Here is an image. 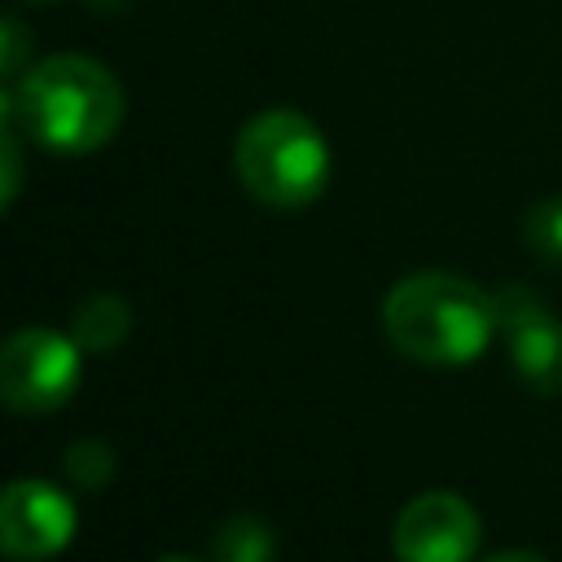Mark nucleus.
<instances>
[{
    "mask_svg": "<svg viewBox=\"0 0 562 562\" xmlns=\"http://www.w3.org/2000/svg\"><path fill=\"white\" fill-rule=\"evenodd\" d=\"M22 66V26L9 18L4 22V75H13Z\"/></svg>",
    "mask_w": 562,
    "mask_h": 562,
    "instance_id": "12",
    "label": "nucleus"
},
{
    "mask_svg": "<svg viewBox=\"0 0 562 562\" xmlns=\"http://www.w3.org/2000/svg\"><path fill=\"white\" fill-rule=\"evenodd\" d=\"M79 342L53 329H18L0 351V395L18 413H48L79 382Z\"/></svg>",
    "mask_w": 562,
    "mask_h": 562,
    "instance_id": "4",
    "label": "nucleus"
},
{
    "mask_svg": "<svg viewBox=\"0 0 562 562\" xmlns=\"http://www.w3.org/2000/svg\"><path fill=\"white\" fill-rule=\"evenodd\" d=\"M382 329L408 360L465 364L487 347L496 303L457 272H413L382 299Z\"/></svg>",
    "mask_w": 562,
    "mask_h": 562,
    "instance_id": "2",
    "label": "nucleus"
},
{
    "mask_svg": "<svg viewBox=\"0 0 562 562\" xmlns=\"http://www.w3.org/2000/svg\"><path fill=\"white\" fill-rule=\"evenodd\" d=\"M127 329H132V307L119 294L83 299L75 312V325H70V334L83 351H114L127 338Z\"/></svg>",
    "mask_w": 562,
    "mask_h": 562,
    "instance_id": "8",
    "label": "nucleus"
},
{
    "mask_svg": "<svg viewBox=\"0 0 562 562\" xmlns=\"http://www.w3.org/2000/svg\"><path fill=\"white\" fill-rule=\"evenodd\" d=\"M158 562H198V558H158Z\"/></svg>",
    "mask_w": 562,
    "mask_h": 562,
    "instance_id": "15",
    "label": "nucleus"
},
{
    "mask_svg": "<svg viewBox=\"0 0 562 562\" xmlns=\"http://www.w3.org/2000/svg\"><path fill=\"white\" fill-rule=\"evenodd\" d=\"M18 193V145H13V132L4 127V202H13Z\"/></svg>",
    "mask_w": 562,
    "mask_h": 562,
    "instance_id": "13",
    "label": "nucleus"
},
{
    "mask_svg": "<svg viewBox=\"0 0 562 562\" xmlns=\"http://www.w3.org/2000/svg\"><path fill=\"white\" fill-rule=\"evenodd\" d=\"M35 4H48V0H35Z\"/></svg>",
    "mask_w": 562,
    "mask_h": 562,
    "instance_id": "16",
    "label": "nucleus"
},
{
    "mask_svg": "<svg viewBox=\"0 0 562 562\" xmlns=\"http://www.w3.org/2000/svg\"><path fill=\"white\" fill-rule=\"evenodd\" d=\"M4 105L53 154H92L123 123V88L114 70L83 53H53L35 61Z\"/></svg>",
    "mask_w": 562,
    "mask_h": 562,
    "instance_id": "1",
    "label": "nucleus"
},
{
    "mask_svg": "<svg viewBox=\"0 0 562 562\" xmlns=\"http://www.w3.org/2000/svg\"><path fill=\"white\" fill-rule=\"evenodd\" d=\"M400 562H470L479 549V514L457 492H422L395 518Z\"/></svg>",
    "mask_w": 562,
    "mask_h": 562,
    "instance_id": "5",
    "label": "nucleus"
},
{
    "mask_svg": "<svg viewBox=\"0 0 562 562\" xmlns=\"http://www.w3.org/2000/svg\"><path fill=\"white\" fill-rule=\"evenodd\" d=\"M237 180L250 198L277 211H294L321 198L329 180V145L321 127L299 110L255 114L233 145Z\"/></svg>",
    "mask_w": 562,
    "mask_h": 562,
    "instance_id": "3",
    "label": "nucleus"
},
{
    "mask_svg": "<svg viewBox=\"0 0 562 562\" xmlns=\"http://www.w3.org/2000/svg\"><path fill=\"white\" fill-rule=\"evenodd\" d=\"M75 536V505L40 479H18L0 496V544L9 558H48Z\"/></svg>",
    "mask_w": 562,
    "mask_h": 562,
    "instance_id": "7",
    "label": "nucleus"
},
{
    "mask_svg": "<svg viewBox=\"0 0 562 562\" xmlns=\"http://www.w3.org/2000/svg\"><path fill=\"white\" fill-rule=\"evenodd\" d=\"M496 329L509 338L514 373L536 391H562V321L522 285H505L492 294Z\"/></svg>",
    "mask_w": 562,
    "mask_h": 562,
    "instance_id": "6",
    "label": "nucleus"
},
{
    "mask_svg": "<svg viewBox=\"0 0 562 562\" xmlns=\"http://www.w3.org/2000/svg\"><path fill=\"white\" fill-rule=\"evenodd\" d=\"M272 531L255 514H233L211 536V562H272Z\"/></svg>",
    "mask_w": 562,
    "mask_h": 562,
    "instance_id": "9",
    "label": "nucleus"
},
{
    "mask_svg": "<svg viewBox=\"0 0 562 562\" xmlns=\"http://www.w3.org/2000/svg\"><path fill=\"white\" fill-rule=\"evenodd\" d=\"M66 474L79 483V487H101L110 474H114V452H110V443H101V439H79V443H70L66 448Z\"/></svg>",
    "mask_w": 562,
    "mask_h": 562,
    "instance_id": "11",
    "label": "nucleus"
},
{
    "mask_svg": "<svg viewBox=\"0 0 562 562\" xmlns=\"http://www.w3.org/2000/svg\"><path fill=\"white\" fill-rule=\"evenodd\" d=\"M522 233H527V241L536 246L540 259H549V263L562 268V198L536 202L527 211V220H522Z\"/></svg>",
    "mask_w": 562,
    "mask_h": 562,
    "instance_id": "10",
    "label": "nucleus"
},
{
    "mask_svg": "<svg viewBox=\"0 0 562 562\" xmlns=\"http://www.w3.org/2000/svg\"><path fill=\"white\" fill-rule=\"evenodd\" d=\"M487 562H544V558L540 553H527V549H509V553H496Z\"/></svg>",
    "mask_w": 562,
    "mask_h": 562,
    "instance_id": "14",
    "label": "nucleus"
}]
</instances>
